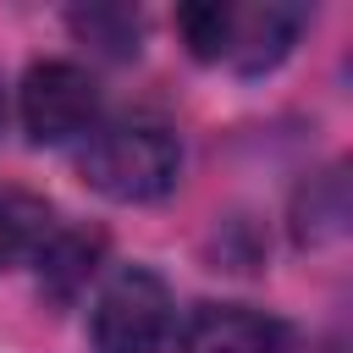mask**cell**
Masks as SVG:
<instances>
[{
	"instance_id": "30bf717a",
	"label": "cell",
	"mask_w": 353,
	"mask_h": 353,
	"mask_svg": "<svg viewBox=\"0 0 353 353\" xmlns=\"http://www.w3.org/2000/svg\"><path fill=\"white\" fill-rule=\"evenodd\" d=\"M0 121H6V94H0Z\"/></svg>"
},
{
	"instance_id": "7a4b0ae2",
	"label": "cell",
	"mask_w": 353,
	"mask_h": 353,
	"mask_svg": "<svg viewBox=\"0 0 353 353\" xmlns=\"http://www.w3.org/2000/svg\"><path fill=\"white\" fill-rule=\"evenodd\" d=\"M77 176L116 204H149L176 188L182 143L160 121H99L77 149Z\"/></svg>"
},
{
	"instance_id": "5b68a950",
	"label": "cell",
	"mask_w": 353,
	"mask_h": 353,
	"mask_svg": "<svg viewBox=\"0 0 353 353\" xmlns=\"http://www.w3.org/2000/svg\"><path fill=\"white\" fill-rule=\"evenodd\" d=\"M182 353H287V331L248 303H199L182 325Z\"/></svg>"
},
{
	"instance_id": "277c9868",
	"label": "cell",
	"mask_w": 353,
	"mask_h": 353,
	"mask_svg": "<svg viewBox=\"0 0 353 353\" xmlns=\"http://www.w3.org/2000/svg\"><path fill=\"white\" fill-rule=\"evenodd\" d=\"M17 110H22V127L33 143H44V149L77 143L99 127V83L77 61H33L22 77Z\"/></svg>"
},
{
	"instance_id": "8992f818",
	"label": "cell",
	"mask_w": 353,
	"mask_h": 353,
	"mask_svg": "<svg viewBox=\"0 0 353 353\" xmlns=\"http://www.w3.org/2000/svg\"><path fill=\"white\" fill-rule=\"evenodd\" d=\"M99 254H105V232H88V226H55L50 232V243L39 248V287L55 298V303H66V298H77L83 287H88V276L99 270Z\"/></svg>"
},
{
	"instance_id": "3957f363",
	"label": "cell",
	"mask_w": 353,
	"mask_h": 353,
	"mask_svg": "<svg viewBox=\"0 0 353 353\" xmlns=\"http://www.w3.org/2000/svg\"><path fill=\"white\" fill-rule=\"evenodd\" d=\"M171 325H176L171 287L149 265H121L88 309L94 353H160L171 342Z\"/></svg>"
},
{
	"instance_id": "9c48e42d",
	"label": "cell",
	"mask_w": 353,
	"mask_h": 353,
	"mask_svg": "<svg viewBox=\"0 0 353 353\" xmlns=\"http://www.w3.org/2000/svg\"><path fill=\"white\" fill-rule=\"evenodd\" d=\"M72 28H77V39H88V44L105 50V55H138V33H143L138 11H127V6H88V11H72Z\"/></svg>"
},
{
	"instance_id": "6da1fadb",
	"label": "cell",
	"mask_w": 353,
	"mask_h": 353,
	"mask_svg": "<svg viewBox=\"0 0 353 353\" xmlns=\"http://www.w3.org/2000/svg\"><path fill=\"white\" fill-rule=\"evenodd\" d=\"M309 11L303 6H221V0H204V6H182L176 11V33L188 44L193 61L204 66H232L243 77H259L270 72L276 61H287V50L298 44Z\"/></svg>"
},
{
	"instance_id": "52a82bcc",
	"label": "cell",
	"mask_w": 353,
	"mask_h": 353,
	"mask_svg": "<svg viewBox=\"0 0 353 353\" xmlns=\"http://www.w3.org/2000/svg\"><path fill=\"white\" fill-rule=\"evenodd\" d=\"M55 226L61 221H55L50 199H39L28 188H0V270L33 265Z\"/></svg>"
},
{
	"instance_id": "ba28073f",
	"label": "cell",
	"mask_w": 353,
	"mask_h": 353,
	"mask_svg": "<svg viewBox=\"0 0 353 353\" xmlns=\"http://www.w3.org/2000/svg\"><path fill=\"white\" fill-rule=\"evenodd\" d=\"M292 221H298V243H331V237H342V226H347V182H342L336 165L320 171V176H309V188L298 193Z\"/></svg>"
}]
</instances>
